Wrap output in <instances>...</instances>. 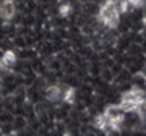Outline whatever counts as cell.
I'll use <instances>...</instances> for the list:
<instances>
[{
    "mask_svg": "<svg viewBox=\"0 0 146 136\" xmlns=\"http://www.w3.org/2000/svg\"><path fill=\"white\" fill-rule=\"evenodd\" d=\"M145 121H146V118H145Z\"/></svg>",
    "mask_w": 146,
    "mask_h": 136,
    "instance_id": "7c38bea8",
    "label": "cell"
},
{
    "mask_svg": "<svg viewBox=\"0 0 146 136\" xmlns=\"http://www.w3.org/2000/svg\"><path fill=\"white\" fill-rule=\"evenodd\" d=\"M16 13L15 2L13 0H2L0 2V18L3 21H10Z\"/></svg>",
    "mask_w": 146,
    "mask_h": 136,
    "instance_id": "7a4b0ae2",
    "label": "cell"
},
{
    "mask_svg": "<svg viewBox=\"0 0 146 136\" xmlns=\"http://www.w3.org/2000/svg\"><path fill=\"white\" fill-rule=\"evenodd\" d=\"M2 94H3V88H2V84H0V97H2Z\"/></svg>",
    "mask_w": 146,
    "mask_h": 136,
    "instance_id": "30bf717a",
    "label": "cell"
},
{
    "mask_svg": "<svg viewBox=\"0 0 146 136\" xmlns=\"http://www.w3.org/2000/svg\"><path fill=\"white\" fill-rule=\"evenodd\" d=\"M112 2H117V0H112Z\"/></svg>",
    "mask_w": 146,
    "mask_h": 136,
    "instance_id": "8fae6325",
    "label": "cell"
},
{
    "mask_svg": "<svg viewBox=\"0 0 146 136\" xmlns=\"http://www.w3.org/2000/svg\"><path fill=\"white\" fill-rule=\"evenodd\" d=\"M62 99H63V102H67V104H73V102H75V89L67 88L65 92L62 94Z\"/></svg>",
    "mask_w": 146,
    "mask_h": 136,
    "instance_id": "52a82bcc",
    "label": "cell"
},
{
    "mask_svg": "<svg viewBox=\"0 0 146 136\" xmlns=\"http://www.w3.org/2000/svg\"><path fill=\"white\" fill-rule=\"evenodd\" d=\"M60 97H62V89H60V86H49L46 89V99L47 100L57 102Z\"/></svg>",
    "mask_w": 146,
    "mask_h": 136,
    "instance_id": "5b68a950",
    "label": "cell"
},
{
    "mask_svg": "<svg viewBox=\"0 0 146 136\" xmlns=\"http://www.w3.org/2000/svg\"><path fill=\"white\" fill-rule=\"evenodd\" d=\"M131 3H133V7L135 8H140V7H143V0H130Z\"/></svg>",
    "mask_w": 146,
    "mask_h": 136,
    "instance_id": "9c48e42d",
    "label": "cell"
},
{
    "mask_svg": "<svg viewBox=\"0 0 146 136\" xmlns=\"http://www.w3.org/2000/svg\"><path fill=\"white\" fill-rule=\"evenodd\" d=\"M123 110H122V107L120 105H115V104H112V105H109L107 109H106V112H104V115L107 117V120H119V118H123Z\"/></svg>",
    "mask_w": 146,
    "mask_h": 136,
    "instance_id": "277c9868",
    "label": "cell"
},
{
    "mask_svg": "<svg viewBox=\"0 0 146 136\" xmlns=\"http://www.w3.org/2000/svg\"><path fill=\"white\" fill-rule=\"evenodd\" d=\"M16 63V53L13 50H7L2 58H0V70L3 71H10V68Z\"/></svg>",
    "mask_w": 146,
    "mask_h": 136,
    "instance_id": "3957f363",
    "label": "cell"
},
{
    "mask_svg": "<svg viewBox=\"0 0 146 136\" xmlns=\"http://www.w3.org/2000/svg\"><path fill=\"white\" fill-rule=\"evenodd\" d=\"M70 11H72V5L70 3H62V5L58 7V15L63 16V18L70 15Z\"/></svg>",
    "mask_w": 146,
    "mask_h": 136,
    "instance_id": "ba28073f",
    "label": "cell"
},
{
    "mask_svg": "<svg viewBox=\"0 0 146 136\" xmlns=\"http://www.w3.org/2000/svg\"><path fill=\"white\" fill-rule=\"evenodd\" d=\"M94 126L99 128V130H107V128H109V120H107V117H106L104 114L96 115V118H94Z\"/></svg>",
    "mask_w": 146,
    "mask_h": 136,
    "instance_id": "8992f818",
    "label": "cell"
},
{
    "mask_svg": "<svg viewBox=\"0 0 146 136\" xmlns=\"http://www.w3.org/2000/svg\"><path fill=\"white\" fill-rule=\"evenodd\" d=\"M99 21H102L107 28L115 29L119 26V8H117V2L112 0H106L104 3L99 7Z\"/></svg>",
    "mask_w": 146,
    "mask_h": 136,
    "instance_id": "6da1fadb",
    "label": "cell"
}]
</instances>
